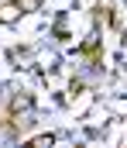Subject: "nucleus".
I'll return each mask as SVG.
<instances>
[{"instance_id":"f03ea898","label":"nucleus","mask_w":127,"mask_h":148,"mask_svg":"<svg viewBox=\"0 0 127 148\" xmlns=\"http://www.w3.org/2000/svg\"><path fill=\"white\" fill-rule=\"evenodd\" d=\"M35 145H38V148H48V145H52V134H45V138H35Z\"/></svg>"},{"instance_id":"f257e3e1","label":"nucleus","mask_w":127,"mask_h":148,"mask_svg":"<svg viewBox=\"0 0 127 148\" xmlns=\"http://www.w3.org/2000/svg\"><path fill=\"white\" fill-rule=\"evenodd\" d=\"M17 14H21V7H17V3H7V7H0V21H14Z\"/></svg>"}]
</instances>
